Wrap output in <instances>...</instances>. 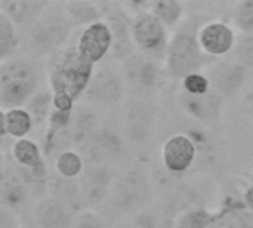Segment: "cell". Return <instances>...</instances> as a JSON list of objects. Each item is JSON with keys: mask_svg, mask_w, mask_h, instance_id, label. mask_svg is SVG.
Instances as JSON below:
<instances>
[{"mask_svg": "<svg viewBox=\"0 0 253 228\" xmlns=\"http://www.w3.org/2000/svg\"><path fill=\"white\" fill-rule=\"evenodd\" d=\"M40 70L27 58L12 56L0 62V105L3 110L21 108L42 89Z\"/></svg>", "mask_w": 253, "mask_h": 228, "instance_id": "obj_1", "label": "cell"}, {"mask_svg": "<svg viewBox=\"0 0 253 228\" xmlns=\"http://www.w3.org/2000/svg\"><path fill=\"white\" fill-rule=\"evenodd\" d=\"M107 24L110 25L111 34H113V47H111V55L116 59H125L127 58L132 52L133 42H132V34H130V22L125 18L122 12L116 13H108L105 16Z\"/></svg>", "mask_w": 253, "mask_h": 228, "instance_id": "obj_19", "label": "cell"}, {"mask_svg": "<svg viewBox=\"0 0 253 228\" xmlns=\"http://www.w3.org/2000/svg\"><path fill=\"white\" fill-rule=\"evenodd\" d=\"M157 113L150 99L130 98L123 111V134L133 145L147 144L156 131Z\"/></svg>", "mask_w": 253, "mask_h": 228, "instance_id": "obj_9", "label": "cell"}, {"mask_svg": "<svg viewBox=\"0 0 253 228\" xmlns=\"http://www.w3.org/2000/svg\"><path fill=\"white\" fill-rule=\"evenodd\" d=\"M234 22L240 34L253 33V0H242L234 9Z\"/></svg>", "mask_w": 253, "mask_h": 228, "instance_id": "obj_28", "label": "cell"}, {"mask_svg": "<svg viewBox=\"0 0 253 228\" xmlns=\"http://www.w3.org/2000/svg\"><path fill=\"white\" fill-rule=\"evenodd\" d=\"M79 55L90 62L92 65L99 64L113 47V34L107 21L95 22L89 27H84L76 43Z\"/></svg>", "mask_w": 253, "mask_h": 228, "instance_id": "obj_12", "label": "cell"}, {"mask_svg": "<svg viewBox=\"0 0 253 228\" xmlns=\"http://www.w3.org/2000/svg\"><path fill=\"white\" fill-rule=\"evenodd\" d=\"M179 89H182L184 92H187L190 95H202L212 89V83L206 74L199 71V73H193V74L187 76L185 79H182Z\"/></svg>", "mask_w": 253, "mask_h": 228, "instance_id": "obj_29", "label": "cell"}, {"mask_svg": "<svg viewBox=\"0 0 253 228\" xmlns=\"http://www.w3.org/2000/svg\"><path fill=\"white\" fill-rule=\"evenodd\" d=\"M0 228H21L19 217L15 211L1 206L0 208Z\"/></svg>", "mask_w": 253, "mask_h": 228, "instance_id": "obj_33", "label": "cell"}, {"mask_svg": "<svg viewBox=\"0 0 253 228\" xmlns=\"http://www.w3.org/2000/svg\"><path fill=\"white\" fill-rule=\"evenodd\" d=\"M55 172H56V175H59L65 180L74 181L76 178L83 175L84 160L77 151H74L71 148L62 150L55 157Z\"/></svg>", "mask_w": 253, "mask_h": 228, "instance_id": "obj_23", "label": "cell"}, {"mask_svg": "<svg viewBox=\"0 0 253 228\" xmlns=\"http://www.w3.org/2000/svg\"><path fill=\"white\" fill-rule=\"evenodd\" d=\"M248 68L236 61H222L212 65L205 74L209 77L216 92L227 98L236 96L248 80Z\"/></svg>", "mask_w": 253, "mask_h": 228, "instance_id": "obj_14", "label": "cell"}, {"mask_svg": "<svg viewBox=\"0 0 253 228\" xmlns=\"http://www.w3.org/2000/svg\"><path fill=\"white\" fill-rule=\"evenodd\" d=\"M199 30L200 27L191 21L181 24L172 36L165 59L166 70L172 77L182 80L193 73H199L203 65L205 52L199 42Z\"/></svg>", "mask_w": 253, "mask_h": 228, "instance_id": "obj_5", "label": "cell"}, {"mask_svg": "<svg viewBox=\"0 0 253 228\" xmlns=\"http://www.w3.org/2000/svg\"><path fill=\"white\" fill-rule=\"evenodd\" d=\"M76 212L50 194L39 199L34 206V224L39 228H70Z\"/></svg>", "mask_w": 253, "mask_h": 228, "instance_id": "obj_17", "label": "cell"}, {"mask_svg": "<svg viewBox=\"0 0 253 228\" xmlns=\"http://www.w3.org/2000/svg\"><path fill=\"white\" fill-rule=\"evenodd\" d=\"M197 145L187 134H175L162 147V162L170 174H184L196 162Z\"/></svg>", "mask_w": 253, "mask_h": 228, "instance_id": "obj_13", "label": "cell"}, {"mask_svg": "<svg viewBox=\"0 0 253 228\" xmlns=\"http://www.w3.org/2000/svg\"><path fill=\"white\" fill-rule=\"evenodd\" d=\"M153 181L144 166H132L114 180L110 203L123 217H135L145 211L153 200Z\"/></svg>", "mask_w": 253, "mask_h": 228, "instance_id": "obj_3", "label": "cell"}, {"mask_svg": "<svg viewBox=\"0 0 253 228\" xmlns=\"http://www.w3.org/2000/svg\"><path fill=\"white\" fill-rule=\"evenodd\" d=\"M209 228H253V212L245 205H228L213 215Z\"/></svg>", "mask_w": 253, "mask_h": 228, "instance_id": "obj_22", "label": "cell"}, {"mask_svg": "<svg viewBox=\"0 0 253 228\" xmlns=\"http://www.w3.org/2000/svg\"><path fill=\"white\" fill-rule=\"evenodd\" d=\"M49 6L50 1L44 0H3L0 1V13L6 15L16 28L27 30Z\"/></svg>", "mask_w": 253, "mask_h": 228, "instance_id": "obj_18", "label": "cell"}, {"mask_svg": "<svg viewBox=\"0 0 253 228\" xmlns=\"http://www.w3.org/2000/svg\"><path fill=\"white\" fill-rule=\"evenodd\" d=\"M160 226H162V223L159 221L157 215L153 214L151 211L145 209L141 214L132 217L125 228H160Z\"/></svg>", "mask_w": 253, "mask_h": 228, "instance_id": "obj_32", "label": "cell"}, {"mask_svg": "<svg viewBox=\"0 0 253 228\" xmlns=\"http://www.w3.org/2000/svg\"><path fill=\"white\" fill-rule=\"evenodd\" d=\"M31 190L18 171L16 165H3L1 168V184H0V199L1 206H6L15 212L25 208L30 200Z\"/></svg>", "mask_w": 253, "mask_h": 228, "instance_id": "obj_16", "label": "cell"}, {"mask_svg": "<svg viewBox=\"0 0 253 228\" xmlns=\"http://www.w3.org/2000/svg\"><path fill=\"white\" fill-rule=\"evenodd\" d=\"M148 12L159 18L166 27H173L182 18L184 4L175 0H156L148 3Z\"/></svg>", "mask_w": 253, "mask_h": 228, "instance_id": "obj_25", "label": "cell"}, {"mask_svg": "<svg viewBox=\"0 0 253 228\" xmlns=\"http://www.w3.org/2000/svg\"><path fill=\"white\" fill-rule=\"evenodd\" d=\"M114 177L108 165H90L84 169L79 182V200L82 209L93 211L104 205L111 194Z\"/></svg>", "mask_w": 253, "mask_h": 228, "instance_id": "obj_10", "label": "cell"}, {"mask_svg": "<svg viewBox=\"0 0 253 228\" xmlns=\"http://www.w3.org/2000/svg\"><path fill=\"white\" fill-rule=\"evenodd\" d=\"M243 205L253 212V184L251 187H248L246 188V191H245V194H243Z\"/></svg>", "mask_w": 253, "mask_h": 228, "instance_id": "obj_34", "label": "cell"}, {"mask_svg": "<svg viewBox=\"0 0 253 228\" xmlns=\"http://www.w3.org/2000/svg\"><path fill=\"white\" fill-rule=\"evenodd\" d=\"M71 27H89L105 19L102 3L93 1H67L62 4Z\"/></svg>", "mask_w": 253, "mask_h": 228, "instance_id": "obj_20", "label": "cell"}, {"mask_svg": "<svg viewBox=\"0 0 253 228\" xmlns=\"http://www.w3.org/2000/svg\"><path fill=\"white\" fill-rule=\"evenodd\" d=\"M18 47L19 37L16 34V27L6 15L0 13V62L15 56Z\"/></svg>", "mask_w": 253, "mask_h": 228, "instance_id": "obj_26", "label": "cell"}, {"mask_svg": "<svg viewBox=\"0 0 253 228\" xmlns=\"http://www.w3.org/2000/svg\"><path fill=\"white\" fill-rule=\"evenodd\" d=\"M213 215L209 214L206 209L193 208L181 214L175 221V228H209Z\"/></svg>", "mask_w": 253, "mask_h": 228, "instance_id": "obj_27", "label": "cell"}, {"mask_svg": "<svg viewBox=\"0 0 253 228\" xmlns=\"http://www.w3.org/2000/svg\"><path fill=\"white\" fill-rule=\"evenodd\" d=\"M236 58L248 70H253V33L240 34L236 45Z\"/></svg>", "mask_w": 253, "mask_h": 228, "instance_id": "obj_30", "label": "cell"}, {"mask_svg": "<svg viewBox=\"0 0 253 228\" xmlns=\"http://www.w3.org/2000/svg\"><path fill=\"white\" fill-rule=\"evenodd\" d=\"M130 34L133 46L139 53L154 59L156 62L166 59V52L170 42L168 27L159 18L150 13L148 9L138 13L132 19Z\"/></svg>", "mask_w": 253, "mask_h": 228, "instance_id": "obj_6", "label": "cell"}, {"mask_svg": "<svg viewBox=\"0 0 253 228\" xmlns=\"http://www.w3.org/2000/svg\"><path fill=\"white\" fill-rule=\"evenodd\" d=\"M237 37L234 30L222 21H209L199 30L200 46L211 56H224L236 49Z\"/></svg>", "mask_w": 253, "mask_h": 228, "instance_id": "obj_15", "label": "cell"}, {"mask_svg": "<svg viewBox=\"0 0 253 228\" xmlns=\"http://www.w3.org/2000/svg\"><path fill=\"white\" fill-rule=\"evenodd\" d=\"M120 73L132 98L150 99L160 85L159 62L139 52H133L122 61Z\"/></svg>", "mask_w": 253, "mask_h": 228, "instance_id": "obj_7", "label": "cell"}, {"mask_svg": "<svg viewBox=\"0 0 253 228\" xmlns=\"http://www.w3.org/2000/svg\"><path fill=\"white\" fill-rule=\"evenodd\" d=\"M52 58L49 68V88L55 95H67L76 101L87 89L95 65L79 55L76 45L61 49Z\"/></svg>", "mask_w": 253, "mask_h": 228, "instance_id": "obj_2", "label": "cell"}, {"mask_svg": "<svg viewBox=\"0 0 253 228\" xmlns=\"http://www.w3.org/2000/svg\"><path fill=\"white\" fill-rule=\"evenodd\" d=\"M70 228H107L104 220L95 212L89 209H82L79 211L71 223Z\"/></svg>", "mask_w": 253, "mask_h": 228, "instance_id": "obj_31", "label": "cell"}, {"mask_svg": "<svg viewBox=\"0 0 253 228\" xmlns=\"http://www.w3.org/2000/svg\"><path fill=\"white\" fill-rule=\"evenodd\" d=\"M53 108V92L50 88H42L25 105V110L31 114L34 125H42L49 120Z\"/></svg>", "mask_w": 253, "mask_h": 228, "instance_id": "obj_24", "label": "cell"}, {"mask_svg": "<svg viewBox=\"0 0 253 228\" xmlns=\"http://www.w3.org/2000/svg\"><path fill=\"white\" fill-rule=\"evenodd\" d=\"M0 120H1V139H4L6 137L22 139L31 132L34 126L31 114L22 107L9 108V110L1 108Z\"/></svg>", "mask_w": 253, "mask_h": 228, "instance_id": "obj_21", "label": "cell"}, {"mask_svg": "<svg viewBox=\"0 0 253 228\" xmlns=\"http://www.w3.org/2000/svg\"><path fill=\"white\" fill-rule=\"evenodd\" d=\"M71 31L64 6L58 9L50 3L46 12L25 30V46L34 56H53L64 49Z\"/></svg>", "mask_w": 253, "mask_h": 228, "instance_id": "obj_4", "label": "cell"}, {"mask_svg": "<svg viewBox=\"0 0 253 228\" xmlns=\"http://www.w3.org/2000/svg\"><path fill=\"white\" fill-rule=\"evenodd\" d=\"M126 92L122 73L111 67L101 65L95 68L83 98L92 107L110 108L122 102Z\"/></svg>", "mask_w": 253, "mask_h": 228, "instance_id": "obj_8", "label": "cell"}, {"mask_svg": "<svg viewBox=\"0 0 253 228\" xmlns=\"http://www.w3.org/2000/svg\"><path fill=\"white\" fill-rule=\"evenodd\" d=\"M178 101L182 110L193 119L205 125H216L221 120L225 98L221 96L216 89H212L202 95H190L182 89L178 91Z\"/></svg>", "mask_w": 253, "mask_h": 228, "instance_id": "obj_11", "label": "cell"}, {"mask_svg": "<svg viewBox=\"0 0 253 228\" xmlns=\"http://www.w3.org/2000/svg\"><path fill=\"white\" fill-rule=\"evenodd\" d=\"M28 228H39V227H37V226L34 224V226H30V227H28Z\"/></svg>", "mask_w": 253, "mask_h": 228, "instance_id": "obj_36", "label": "cell"}, {"mask_svg": "<svg viewBox=\"0 0 253 228\" xmlns=\"http://www.w3.org/2000/svg\"><path fill=\"white\" fill-rule=\"evenodd\" d=\"M160 228H175V224L170 223V221H165V223L160 226Z\"/></svg>", "mask_w": 253, "mask_h": 228, "instance_id": "obj_35", "label": "cell"}]
</instances>
